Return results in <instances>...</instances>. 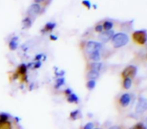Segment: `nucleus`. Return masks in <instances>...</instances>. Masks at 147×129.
<instances>
[{
  "instance_id": "1",
  "label": "nucleus",
  "mask_w": 147,
  "mask_h": 129,
  "mask_svg": "<svg viewBox=\"0 0 147 129\" xmlns=\"http://www.w3.org/2000/svg\"><path fill=\"white\" fill-rule=\"evenodd\" d=\"M112 39L113 44L115 48H120L122 46H125L129 41L127 35L125 33H117L113 36Z\"/></svg>"
},
{
  "instance_id": "2",
  "label": "nucleus",
  "mask_w": 147,
  "mask_h": 129,
  "mask_svg": "<svg viewBox=\"0 0 147 129\" xmlns=\"http://www.w3.org/2000/svg\"><path fill=\"white\" fill-rule=\"evenodd\" d=\"M132 39L139 45H144L147 42V32L145 30H137L132 34Z\"/></svg>"
},
{
  "instance_id": "3",
  "label": "nucleus",
  "mask_w": 147,
  "mask_h": 129,
  "mask_svg": "<svg viewBox=\"0 0 147 129\" xmlns=\"http://www.w3.org/2000/svg\"><path fill=\"white\" fill-rule=\"evenodd\" d=\"M26 74H27V66L23 63L18 68L17 73L14 74V78L17 79V78H18V76H20L22 81L26 82L27 81V75Z\"/></svg>"
},
{
  "instance_id": "4",
  "label": "nucleus",
  "mask_w": 147,
  "mask_h": 129,
  "mask_svg": "<svg viewBox=\"0 0 147 129\" xmlns=\"http://www.w3.org/2000/svg\"><path fill=\"white\" fill-rule=\"evenodd\" d=\"M101 44L100 43H97V42H94V41H90L87 43V46H86V50L88 52V55L94 53V52H96V51H100V49H101Z\"/></svg>"
},
{
  "instance_id": "5",
  "label": "nucleus",
  "mask_w": 147,
  "mask_h": 129,
  "mask_svg": "<svg viewBox=\"0 0 147 129\" xmlns=\"http://www.w3.org/2000/svg\"><path fill=\"white\" fill-rule=\"evenodd\" d=\"M137 73V68L135 66L130 65L127 66L122 72V76L124 78H131L133 77Z\"/></svg>"
},
{
  "instance_id": "6",
  "label": "nucleus",
  "mask_w": 147,
  "mask_h": 129,
  "mask_svg": "<svg viewBox=\"0 0 147 129\" xmlns=\"http://www.w3.org/2000/svg\"><path fill=\"white\" fill-rule=\"evenodd\" d=\"M147 110V99L145 98H139L138 104L136 106V112L137 113H143Z\"/></svg>"
},
{
  "instance_id": "7",
  "label": "nucleus",
  "mask_w": 147,
  "mask_h": 129,
  "mask_svg": "<svg viewBox=\"0 0 147 129\" xmlns=\"http://www.w3.org/2000/svg\"><path fill=\"white\" fill-rule=\"evenodd\" d=\"M114 36V32L113 30H106L104 32H101L99 36V38L100 40L102 42V43H107L110 39L113 38V36Z\"/></svg>"
},
{
  "instance_id": "8",
  "label": "nucleus",
  "mask_w": 147,
  "mask_h": 129,
  "mask_svg": "<svg viewBox=\"0 0 147 129\" xmlns=\"http://www.w3.org/2000/svg\"><path fill=\"white\" fill-rule=\"evenodd\" d=\"M40 12H41V6L39 5V4H36V3L32 4L27 11V14L29 16H36Z\"/></svg>"
},
{
  "instance_id": "9",
  "label": "nucleus",
  "mask_w": 147,
  "mask_h": 129,
  "mask_svg": "<svg viewBox=\"0 0 147 129\" xmlns=\"http://www.w3.org/2000/svg\"><path fill=\"white\" fill-rule=\"evenodd\" d=\"M130 101H131V96L129 94H124L123 95H121V97L119 99V103L122 107L128 106Z\"/></svg>"
},
{
  "instance_id": "10",
  "label": "nucleus",
  "mask_w": 147,
  "mask_h": 129,
  "mask_svg": "<svg viewBox=\"0 0 147 129\" xmlns=\"http://www.w3.org/2000/svg\"><path fill=\"white\" fill-rule=\"evenodd\" d=\"M56 24L55 23H52V22H49V23H47L43 28V30H42V32L45 33V32H49V31H52L55 28Z\"/></svg>"
},
{
  "instance_id": "11",
  "label": "nucleus",
  "mask_w": 147,
  "mask_h": 129,
  "mask_svg": "<svg viewBox=\"0 0 147 129\" xmlns=\"http://www.w3.org/2000/svg\"><path fill=\"white\" fill-rule=\"evenodd\" d=\"M102 68V63L100 62H98V61H94L93 63L90 64V69L91 70H94V71H97L99 72Z\"/></svg>"
},
{
  "instance_id": "12",
  "label": "nucleus",
  "mask_w": 147,
  "mask_h": 129,
  "mask_svg": "<svg viewBox=\"0 0 147 129\" xmlns=\"http://www.w3.org/2000/svg\"><path fill=\"white\" fill-rule=\"evenodd\" d=\"M18 37H13L11 40V42H10V43H9V48H10V49H11V50H15L17 48H18Z\"/></svg>"
},
{
  "instance_id": "13",
  "label": "nucleus",
  "mask_w": 147,
  "mask_h": 129,
  "mask_svg": "<svg viewBox=\"0 0 147 129\" xmlns=\"http://www.w3.org/2000/svg\"><path fill=\"white\" fill-rule=\"evenodd\" d=\"M99 77V72L94 71V70H90L88 73V78L89 80H95Z\"/></svg>"
},
{
  "instance_id": "14",
  "label": "nucleus",
  "mask_w": 147,
  "mask_h": 129,
  "mask_svg": "<svg viewBox=\"0 0 147 129\" xmlns=\"http://www.w3.org/2000/svg\"><path fill=\"white\" fill-rule=\"evenodd\" d=\"M89 58L94 61H100V51H96V52H94L92 54L89 55Z\"/></svg>"
},
{
  "instance_id": "15",
  "label": "nucleus",
  "mask_w": 147,
  "mask_h": 129,
  "mask_svg": "<svg viewBox=\"0 0 147 129\" xmlns=\"http://www.w3.org/2000/svg\"><path fill=\"white\" fill-rule=\"evenodd\" d=\"M32 24V22H31V19L27 17L25 18L24 20H23V26H24V29H29Z\"/></svg>"
},
{
  "instance_id": "16",
  "label": "nucleus",
  "mask_w": 147,
  "mask_h": 129,
  "mask_svg": "<svg viewBox=\"0 0 147 129\" xmlns=\"http://www.w3.org/2000/svg\"><path fill=\"white\" fill-rule=\"evenodd\" d=\"M67 101L70 103H76L78 101V97L77 95H76L75 94H70L67 96Z\"/></svg>"
},
{
  "instance_id": "17",
  "label": "nucleus",
  "mask_w": 147,
  "mask_h": 129,
  "mask_svg": "<svg viewBox=\"0 0 147 129\" xmlns=\"http://www.w3.org/2000/svg\"><path fill=\"white\" fill-rule=\"evenodd\" d=\"M123 87L125 89H129L131 87V78H124Z\"/></svg>"
},
{
  "instance_id": "18",
  "label": "nucleus",
  "mask_w": 147,
  "mask_h": 129,
  "mask_svg": "<svg viewBox=\"0 0 147 129\" xmlns=\"http://www.w3.org/2000/svg\"><path fill=\"white\" fill-rule=\"evenodd\" d=\"M103 30H111V29L113 28V24L110 21H106L104 24H103Z\"/></svg>"
},
{
  "instance_id": "19",
  "label": "nucleus",
  "mask_w": 147,
  "mask_h": 129,
  "mask_svg": "<svg viewBox=\"0 0 147 129\" xmlns=\"http://www.w3.org/2000/svg\"><path fill=\"white\" fill-rule=\"evenodd\" d=\"M8 118H9V115L6 114V113L0 114V125H2L3 123L8 121Z\"/></svg>"
},
{
  "instance_id": "20",
  "label": "nucleus",
  "mask_w": 147,
  "mask_h": 129,
  "mask_svg": "<svg viewBox=\"0 0 147 129\" xmlns=\"http://www.w3.org/2000/svg\"><path fill=\"white\" fill-rule=\"evenodd\" d=\"M79 117H80V111H78V110H76L70 113V118L73 120H76Z\"/></svg>"
},
{
  "instance_id": "21",
  "label": "nucleus",
  "mask_w": 147,
  "mask_h": 129,
  "mask_svg": "<svg viewBox=\"0 0 147 129\" xmlns=\"http://www.w3.org/2000/svg\"><path fill=\"white\" fill-rule=\"evenodd\" d=\"M0 129H11V124L9 121H6L0 125Z\"/></svg>"
},
{
  "instance_id": "22",
  "label": "nucleus",
  "mask_w": 147,
  "mask_h": 129,
  "mask_svg": "<svg viewBox=\"0 0 147 129\" xmlns=\"http://www.w3.org/2000/svg\"><path fill=\"white\" fill-rule=\"evenodd\" d=\"M95 81L94 80H89L87 83V87L88 89H93L95 87Z\"/></svg>"
},
{
  "instance_id": "23",
  "label": "nucleus",
  "mask_w": 147,
  "mask_h": 129,
  "mask_svg": "<svg viewBox=\"0 0 147 129\" xmlns=\"http://www.w3.org/2000/svg\"><path fill=\"white\" fill-rule=\"evenodd\" d=\"M64 84V79L63 78H59L56 80V84H55V88H59L60 87H61Z\"/></svg>"
},
{
  "instance_id": "24",
  "label": "nucleus",
  "mask_w": 147,
  "mask_h": 129,
  "mask_svg": "<svg viewBox=\"0 0 147 129\" xmlns=\"http://www.w3.org/2000/svg\"><path fill=\"white\" fill-rule=\"evenodd\" d=\"M131 129H146V127L142 123H138L135 126H133Z\"/></svg>"
},
{
  "instance_id": "25",
  "label": "nucleus",
  "mask_w": 147,
  "mask_h": 129,
  "mask_svg": "<svg viewBox=\"0 0 147 129\" xmlns=\"http://www.w3.org/2000/svg\"><path fill=\"white\" fill-rule=\"evenodd\" d=\"M82 5H83L84 6H86L88 9H90V8H91V6H92V5H91L90 1H88V0H83V1H82Z\"/></svg>"
},
{
  "instance_id": "26",
  "label": "nucleus",
  "mask_w": 147,
  "mask_h": 129,
  "mask_svg": "<svg viewBox=\"0 0 147 129\" xmlns=\"http://www.w3.org/2000/svg\"><path fill=\"white\" fill-rule=\"evenodd\" d=\"M95 31H96V32H100V33H101V32L103 31V26H102L101 24H98V25H96V27H95Z\"/></svg>"
},
{
  "instance_id": "27",
  "label": "nucleus",
  "mask_w": 147,
  "mask_h": 129,
  "mask_svg": "<svg viewBox=\"0 0 147 129\" xmlns=\"http://www.w3.org/2000/svg\"><path fill=\"white\" fill-rule=\"evenodd\" d=\"M93 128H94V124L91 123V122H89V123H88V124L84 126L83 129H93Z\"/></svg>"
},
{
  "instance_id": "28",
  "label": "nucleus",
  "mask_w": 147,
  "mask_h": 129,
  "mask_svg": "<svg viewBox=\"0 0 147 129\" xmlns=\"http://www.w3.org/2000/svg\"><path fill=\"white\" fill-rule=\"evenodd\" d=\"M41 65H42L41 61H36L34 63V68H35V69H38V68L41 67Z\"/></svg>"
},
{
  "instance_id": "29",
  "label": "nucleus",
  "mask_w": 147,
  "mask_h": 129,
  "mask_svg": "<svg viewBox=\"0 0 147 129\" xmlns=\"http://www.w3.org/2000/svg\"><path fill=\"white\" fill-rule=\"evenodd\" d=\"M42 57V54H40V55H37L36 56L35 60H36V61H40Z\"/></svg>"
},
{
  "instance_id": "30",
  "label": "nucleus",
  "mask_w": 147,
  "mask_h": 129,
  "mask_svg": "<svg viewBox=\"0 0 147 129\" xmlns=\"http://www.w3.org/2000/svg\"><path fill=\"white\" fill-rule=\"evenodd\" d=\"M50 39L51 40H53V41H55V40H57V36H54V35H50Z\"/></svg>"
},
{
  "instance_id": "31",
  "label": "nucleus",
  "mask_w": 147,
  "mask_h": 129,
  "mask_svg": "<svg viewBox=\"0 0 147 129\" xmlns=\"http://www.w3.org/2000/svg\"><path fill=\"white\" fill-rule=\"evenodd\" d=\"M65 94L68 96V95H69L70 94H72V93H71V90H70V89H67V90L65 91Z\"/></svg>"
},
{
  "instance_id": "32",
  "label": "nucleus",
  "mask_w": 147,
  "mask_h": 129,
  "mask_svg": "<svg viewBox=\"0 0 147 129\" xmlns=\"http://www.w3.org/2000/svg\"><path fill=\"white\" fill-rule=\"evenodd\" d=\"M34 1H35V3H36V4H39V3L44 2L45 0H34Z\"/></svg>"
},
{
  "instance_id": "33",
  "label": "nucleus",
  "mask_w": 147,
  "mask_h": 129,
  "mask_svg": "<svg viewBox=\"0 0 147 129\" xmlns=\"http://www.w3.org/2000/svg\"><path fill=\"white\" fill-rule=\"evenodd\" d=\"M109 129H121V128L119 126H113L110 127Z\"/></svg>"
},
{
  "instance_id": "34",
  "label": "nucleus",
  "mask_w": 147,
  "mask_h": 129,
  "mask_svg": "<svg viewBox=\"0 0 147 129\" xmlns=\"http://www.w3.org/2000/svg\"><path fill=\"white\" fill-rule=\"evenodd\" d=\"M146 129H147V119H146Z\"/></svg>"
},
{
  "instance_id": "35",
  "label": "nucleus",
  "mask_w": 147,
  "mask_h": 129,
  "mask_svg": "<svg viewBox=\"0 0 147 129\" xmlns=\"http://www.w3.org/2000/svg\"><path fill=\"white\" fill-rule=\"evenodd\" d=\"M94 129H100V128H94Z\"/></svg>"
},
{
  "instance_id": "36",
  "label": "nucleus",
  "mask_w": 147,
  "mask_h": 129,
  "mask_svg": "<svg viewBox=\"0 0 147 129\" xmlns=\"http://www.w3.org/2000/svg\"><path fill=\"white\" fill-rule=\"evenodd\" d=\"M146 59H147V55H146Z\"/></svg>"
}]
</instances>
